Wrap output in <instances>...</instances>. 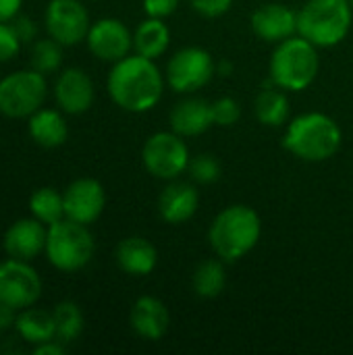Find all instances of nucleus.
Here are the masks:
<instances>
[{
	"instance_id": "obj_10",
	"label": "nucleus",
	"mask_w": 353,
	"mask_h": 355,
	"mask_svg": "<svg viewBox=\"0 0 353 355\" xmlns=\"http://www.w3.org/2000/svg\"><path fill=\"white\" fill-rule=\"evenodd\" d=\"M216 71L208 50L189 46L179 50L166 64V81L179 94H191L204 87Z\"/></svg>"
},
{
	"instance_id": "obj_35",
	"label": "nucleus",
	"mask_w": 353,
	"mask_h": 355,
	"mask_svg": "<svg viewBox=\"0 0 353 355\" xmlns=\"http://www.w3.org/2000/svg\"><path fill=\"white\" fill-rule=\"evenodd\" d=\"M23 6V0H0V23L12 21Z\"/></svg>"
},
{
	"instance_id": "obj_1",
	"label": "nucleus",
	"mask_w": 353,
	"mask_h": 355,
	"mask_svg": "<svg viewBox=\"0 0 353 355\" xmlns=\"http://www.w3.org/2000/svg\"><path fill=\"white\" fill-rule=\"evenodd\" d=\"M106 87L119 108L139 114L152 110L160 102L164 77L152 58L135 52L133 56L127 54L125 58L112 62Z\"/></svg>"
},
{
	"instance_id": "obj_17",
	"label": "nucleus",
	"mask_w": 353,
	"mask_h": 355,
	"mask_svg": "<svg viewBox=\"0 0 353 355\" xmlns=\"http://www.w3.org/2000/svg\"><path fill=\"white\" fill-rule=\"evenodd\" d=\"M129 324L141 339L160 341L169 331L171 314L158 297L144 295L133 304L129 314Z\"/></svg>"
},
{
	"instance_id": "obj_32",
	"label": "nucleus",
	"mask_w": 353,
	"mask_h": 355,
	"mask_svg": "<svg viewBox=\"0 0 353 355\" xmlns=\"http://www.w3.org/2000/svg\"><path fill=\"white\" fill-rule=\"evenodd\" d=\"M189 4L198 15L216 19V17H223L231 8L233 0H189Z\"/></svg>"
},
{
	"instance_id": "obj_26",
	"label": "nucleus",
	"mask_w": 353,
	"mask_h": 355,
	"mask_svg": "<svg viewBox=\"0 0 353 355\" xmlns=\"http://www.w3.org/2000/svg\"><path fill=\"white\" fill-rule=\"evenodd\" d=\"M29 212L46 227L64 218L62 193L54 187H40L29 196Z\"/></svg>"
},
{
	"instance_id": "obj_33",
	"label": "nucleus",
	"mask_w": 353,
	"mask_h": 355,
	"mask_svg": "<svg viewBox=\"0 0 353 355\" xmlns=\"http://www.w3.org/2000/svg\"><path fill=\"white\" fill-rule=\"evenodd\" d=\"M179 6V0H144V10L148 17L154 19H164L173 15Z\"/></svg>"
},
{
	"instance_id": "obj_6",
	"label": "nucleus",
	"mask_w": 353,
	"mask_h": 355,
	"mask_svg": "<svg viewBox=\"0 0 353 355\" xmlns=\"http://www.w3.org/2000/svg\"><path fill=\"white\" fill-rule=\"evenodd\" d=\"M96 252L94 235L87 225L62 218L48 227L46 239V258L60 272H77L85 268Z\"/></svg>"
},
{
	"instance_id": "obj_21",
	"label": "nucleus",
	"mask_w": 353,
	"mask_h": 355,
	"mask_svg": "<svg viewBox=\"0 0 353 355\" xmlns=\"http://www.w3.org/2000/svg\"><path fill=\"white\" fill-rule=\"evenodd\" d=\"M62 110L54 108H40L27 119V131L29 137L42 146V148H58L67 141L69 137V125L64 116L60 114Z\"/></svg>"
},
{
	"instance_id": "obj_29",
	"label": "nucleus",
	"mask_w": 353,
	"mask_h": 355,
	"mask_svg": "<svg viewBox=\"0 0 353 355\" xmlns=\"http://www.w3.org/2000/svg\"><path fill=\"white\" fill-rule=\"evenodd\" d=\"M191 179L200 185H210L221 179V164L212 154H200L193 160H189L187 166Z\"/></svg>"
},
{
	"instance_id": "obj_25",
	"label": "nucleus",
	"mask_w": 353,
	"mask_h": 355,
	"mask_svg": "<svg viewBox=\"0 0 353 355\" xmlns=\"http://www.w3.org/2000/svg\"><path fill=\"white\" fill-rule=\"evenodd\" d=\"M254 110H256V116L262 125L281 127L289 116V100L281 92V87L279 89L264 87L254 102Z\"/></svg>"
},
{
	"instance_id": "obj_18",
	"label": "nucleus",
	"mask_w": 353,
	"mask_h": 355,
	"mask_svg": "<svg viewBox=\"0 0 353 355\" xmlns=\"http://www.w3.org/2000/svg\"><path fill=\"white\" fill-rule=\"evenodd\" d=\"M200 206V193L191 183L175 181L169 183L158 198V212L164 223L181 225L187 223Z\"/></svg>"
},
{
	"instance_id": "obj_34",
	"label": "nucleus",
	"mask_w": 353,
	"mask_h": 355,
	"mask_svg": "<svg viewBox=\"0 0 353 355\" xmlns=\"http://www.w3.org/2000/svg\"><path fill=\"white\" fill-rule=\"evenodd\" d=\"M12 25H15V29H17V33H19V37H21L23 44L35 42V37H37V25H35V21L31 17L17 15L12 19Z\"/></svg>"
},
{
	"instance_id": "obj_24",
	"label": "nucleus",
	"mask_w": 353,
	"mask_h": 355,
	"mask_svg": "<svg viewBox=\"0 0 353 355\" xmlns=\"http://www.w3.org/2000/svg\"><path fill=\"white\" fill-rule=\"evenodd\" d=\"M227 285V275L223 260H204L196 266L193 277H191V287L198 297L204 300H214L223 293Z\"/></svg>"
},
{
	"instance_id": "obj_19",
	"label": "nucleus",
	"mask_w": 353,
	"mask_h": 355,
	"mask_svg": "<svg viewBox=\"0 0 353 355\" xmlns=\"http://www.w3.org/2000/svg\"><path fill=\"white\" fill-rule=\"evenodd\" d=\"M214 125L212 104L202 98H187L171 110V127L181 137H196Z\"/></svg>"
},
{
	"instance_id": "obj_7",
	"label": "nucleus",
	"mask_w": 353,
	"mask_h": 355,
	"mask_svg": "<svg viewBox=\"0 0 353 355\" xmlns=\"http://www.w3.org/2000/svg\"><path fill=\"white\" fill-rule=\"evenodd\" d=\"M48 96L46 75L35 69H21L0 79V114L8 119H29Z\"/></svg>"
},
{
	"instance_id": "obj_3",
	"label": "nucleus",
	"mask_w": 353,
	"mask_h": 355,
	"mask_svg": "<svg viewBox=\"0 0 353 355\" xmlns=\"http://www.w3.org/2000/svg\"><path fill=\"white\" fill-rule=\"evenodd\" d=\"M283 148L300 160L325 162L341 148V129L325 112H306L289 123Z\"/></svg>"
},
{
	"instance_id": "obj_27",
	"label": "nucleus",
	"mask_w": 353,
	"mask_h": 355,
	"mask_svg": "<svg viewBox=\"0 0 353 355\" xmlns=\"http://www.w3.org/2000/svg\"><path fill=\"white\" fill-rule=\"evenodd\" d=\"M54 324H56V339L67 343H73L83 333V312L75 302H60L52 310Z\"/></svg>"
},
{
	"instance_id": "obj_38",
	"label": "nucleus",
	"mask_w": 353,
	"mask_h": 355,
	"mask_svg": "<svg viewBox=\"0 0 353 355\" xmlns=\"http://www.w3.org/2000/svg\"><path fill=\"white\" fill-rule=\"evenodd\" d=\"M350 4H352V8H353V0H350Z\"/></svg>"
},
{
	"instance_id": "obj_9",
	"label": "nucleus",
	"mask_w": 353,
	"mask_h": 355,
	"mask_svg": "<svg viewBox=\"0 0 353 355\" xmlns=\"http://www.w3.org/2000/svg\"><path fill=\"white\" fill-rule=\"evenodd\" d=\"M44 291L42 277L37 270L17 258H6L0 262V302L12 310H25L40 302Z\"/></svg>"
},
{
	"instance_id": "obj_37",
	"label": "nucleus",
	"mask_w": 353,
	"mask_h": 355,
	"mask_svg": "<svg viewBox=\"0 0 353 355\" xmlns=\"http://www.w3.org/2000/svg\"><path fill=\"white\" fill-rule=\"evenodd\" d=\"M15 318H17V310L8 308L6 304L0 302V333L15 329Z\"/></svg>"
},
{
	"instance_id": "obj_16",
	"label": "nucleus",
	"mask_w": 353,
	"mask_h": 355,
	"mask_svg": "<svg viewBox=\"0 0 353 355\" xmlns=\"http://www.w3.org/2000/svg\"><path fill=\"white\" fill-rule=\"evenodd\" d=\"M252 31L264 42H283L298 31V12L285 4H262L252 12Z\"/></svg>"
},
{
	"instance_id": "obj_12",
	"label": "nucleus",
	"mask_w": 353,
	"mask_h": 355,
	"mask_svg": "<svg viewBox=\"0 0 353 355\" xmlns=\"http://www.w3.org/2000/svg\"><path fill=\"white\" fill-rule=\"evenodd\" d=\"M85 44L96 58L104 62H117L131 52L133 33L121 19L104 17L92 23Z\"/></svg>"
},
{
	"instance_id": "obj_15",
	"label": "nucleus",
	"mask_w": 353,
	"mask_h": 355,
	"mask_svg": "<svg viewBox=\"0 0 353 355\" xmlns=\"http://www.w3.org/2000/svg\"><path fill=\"white\" fill-rule=\"evenodd\" d=\"M96 98L92 77L77 67L64 69L54 83V100L67 114H83L92 108Z\"/></svg>"
},
{
	"instance_id": "obj_11",
	"label": "nucleus",
	"mask_w": 353,
	"mask_h": 355,
	"mask_svg": "<svg viewBox=\"0 0 353 355\" xmlns=\"http://www.w3.org/2000/svg\"><path fill=\"white\" fill-rule=\"evenodd\" d=\"M44 25L48 35L58 44L77 46L85 42L92 21L81 0H50L44 12Z\"/></svg>"
},
{
	"instance_id": "obj_4",
	"label": "nucleus",
	"mask_w": 353,
	"mask_h": 355,
	"mask_svg": "<svg viewBox=\"0 0 353 355\" xmlns=\"http://www.w3.org/2000/svg\"><path fill=\"white\" fill-rule=\"evenodd\" d=\"M320 71L318 50L302 35H291L275 48L270 56V79L287 92H302L314 83Z\"/></svg>"
},
{
	"instance_id": "obj_30",
	"label": "nucleus",
	"mask_w": 353,
	"mask_h": 355,
	"mask_svg": "<svg viewBox=\"0 0 353 355\" xmlns=\"http://www.w3.org/2000/svg\"><path fill=\"white\" fill-rule=\"evenodd\" d=\"M241 116V106L237 100L233 98H218L212 102V119H214V125L218 127H231L239 121Z\"/></svg>"
},
{
	"instance_id": "obj_23",
	"label": "nucleus",
	"mask_w": 353,
	"mask_h": 355,
	"mask_svg": "<svg viewBox=\"0 0 353 355\" xmlns=\"http://www.w3.org/2000/svg\"><path fill=\"white\" fill-rule=\"evenodd\" d=\"M171 44V31L166 27V23L162 19H154L148 17L146 21H141L133 33V48L137 54L146 56V58H160Z\"/></svg>"
},
{
	"instance_id": "obj_14",
	"label": "nucleus",
	"mask_w": 353,
	"mask_h": 355,
	"mask_svg": "<svg viewBox=\"0 0 353 355\" xmlns=\"http://www.w3.org/2000/svg\"><path fill=\"white\" fill-rule=\"evenodd\" d=\"M48 227L37 218H19L2 235V250L8 258L31 262L46 250Z\"/></svg>"
},
{
	"instance_id": "obj_28",
	"label": "nucleus",
	"mask_w": 353,
	"mask_h": 355,
	"mask_svg": "<svg viewBox=\"0 0 353 355\" xmlns=\"http://www.w3.org/2000/svg\"><path fill=\"white\" fill-rule=\"evenodd\" d=\"M62 64V44L52 40L50 35L46 40H35L31 46V69L48 75L56 73Z\"/></svg>"
},
{
	"instance_id": "obj_20",
	"label": "nucleus",
	"mask_w": 353,
	"mask_h": 355,
	"mask_svg": "<svg viewBox=\"0 0 353 355\" xmlns=\"http://www.w3.org/2000/svg\"><path fill=\"white\" fill-rule=\"evenodd\" d=\"M117 264L131 277H148L158 262L156 248L144 237H127L117 245Z\"/></svg>"
},
{
	"instance_id": "obj_22",
	"label": "nucleus",
	"mask_w": 353,
	"mask_h": 355,
	"mask_svg": "<svg viewBox=\"0 0 353 355\" xmlns=\"http://www.w3.org/2000/svg\"><path fill=\"white\" fill-rule=\"evenodd\" d=\"M15 331L21 341H25L27 345H33V347L56 339V324H54L52 312L33 308V306L17 312Z\"/></svg>"
},
{
	"instance_id": "obj_8",
	"label": "nucleus",
	"mask_w": 353,
	"mask_h": 355,
	"mask_svg": "<svg viewBox=\"0 0 353 355\" xmlns=\"http://www.w3.org/2000/svg\"><path fill=\"white\" fill-rule=\"evenodd\" d=\"M146 171L156 179H177L189 166V150L181 135L175 131H158L150 135L141 150Z\"/></svg>"
},
{
	"instance_id": "obj_5",
	"label": "nucleus",
	"mask_w": 353,
	"mask_h": 355,
	"mask_svg": "<svg viewBox=\"0 0 353 355\" xmlns=\"http://www.w3.org/2000/svg\"><path fill=\"white\" fill-rule=\"evenodd\" d=\"M350 0H308L298 12V33L316 48L341 44L352 29Z\"/></svg>"
},
{
	"instance_id": "obj_13",
	"label": "nucleus",
	"mask_w": 353,
	"mask_h": 355,
	"mask_svg": "<svg viewBox=\"0 0 353 355\" xmlns=\"http://www.w3.org/2000/svg\"><path fill=\"white\" fill-rule=\"evenodd\" d=\"M62 200H64V218L89 227L104 212L106 191L100 181L81 177L67 185V189L62 191Z\"/></svg>"
},
{
	"instance_id": "obj_31",
	"label": "nucleus",
	"mask_w": 353,
	"mask_h": 355,
	"mask_svg": "<svg viewBox=\"0 0 353 355\" xmlns=\"http://www.w3.org/2000/svg\"><path fill=\"white\" fill-rule=\"evenodd\" d=\"M21 46H23V42H21L12 21L0 23V62L12 60L21 52Z\"/></svg>"
},
{
	"instance_id": "obj_36",
	"label": "nucleus",
	"mask_w": 353,
	"mask_h": 355,
	"mask_svg": "<svg viewBox=\"0 0 353 355\" xmlns=\"http://www.w3.org/2000/svg\"><path fill=\"white\" fill-rule=\"evenodd\" d=\"M64 354V343L58 339H52L48 343L35 345L33 347V355H62Z\"/></svg>"
},
{
	"instance_id": "obj_2",
	"label": "nucleus",
	"mask_w": 353,
	"mask_h": 355,
	"mask_svg": "<svg viewBox=\"0 0 353 355\" xmlns=\"http://www.w3.org/2000/svg\"><path fill=\"white\" fill-rule=\"evenodd\" d=\"M260 235V216L246 204H235L221 210L208 231L210 248L223 262H237L248 256L258 245Z\"/></svg>"
}]
</instances>
